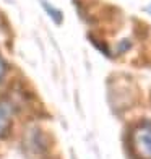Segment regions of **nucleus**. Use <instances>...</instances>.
<instances>
[{
  "mask_svg": "<svg viewBox=\"0 0 151 159\" xmlns=\"http://www.w3.org/2000/svg\"><path fill=\"white\" fill-rule=\"evenodd\" d=\"M133 149L141 159H151V124H143L135 128L132 136Z\"/></svg>",
  "mask_w": 151,
  "mask_h": 159,
  "instance_id": "f257e3e1",
  "label": "nucleus"
},
{
  "mask_svg": "<svg viewBox=\"0 0 151 159\" xmlns=\"http://www.w3.org/2000/svg\"><path fill=\"white\" fill-rule=\"evenodd\" d=\"M10 125V109L7 104L0 102V136H2Z\"/></svg>",
  "mask_w": 151,
  "mask_h": 159,
  "instance_id": "f03ea898",
  "label": "nucleus"
},
{
  "mask_svg": "<svg viewBox=\"0 0 151 159\" xmlns=\"http://www.w3.org/2000/svg\"><path fill=\"white\" fill-rule=\"evenodd\" d=\"M42 7L46 8L47 15H50V18H52L55 23H60V21H62V11H60V10L54 8L52 5H49V3H46V2H42Z\"/></svg>",
  "mask_w": 151,
  "mask_h": 159,
  "instance_id": "7ed1b4c3",
  "label": "nucleus"
},
{
  "mask_svg": "<svg viewBox=\"0 0 151 159\" xmlns=\"http://www.w3.org/2000/svg\"><path fill=\"white\" fill-rule=\"evenodd\" d=\"M3 73H5V63H3V60H2V59H0V80H2Z\"/></svg>",
  "mask_w": 151,
  "mask_h": 159,
  "instance_id": "20e7f679",
  "label": "nucleus"
}]
</instances>
